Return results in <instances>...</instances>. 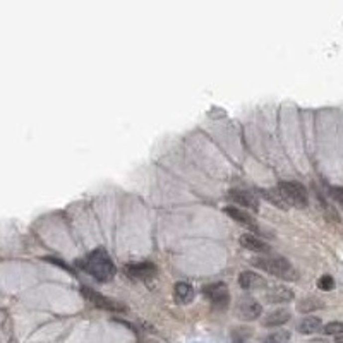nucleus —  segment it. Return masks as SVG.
<instances>
[{"instance_id": "10", "label": "nucleus", "mask_w": 343, "mask_h": 343, "mask_svg": "<svg viewBox=\"0 0 343 343\" xmlns=\"http://www.w3.org/2000/svg\"><path fill=\"white\" fill-rule=\"evenodd\" d=\"M264 297L269 304H285V302H290V300L294 299V292H292L290 288L278 285V287L269 288Z\"/></svg>"}, {"instance_id": "12", "label": "nucleus", "mask_w": 343, "mask_h": 343, "mask_svg": "<svg viewBox=\"0 0 343 343\" xmlns=\"http://www.w3.org/2000/svg\"><path fill=\"white\" fill-rule=\"evenodd\" d=\"M288 319H290V312H288L287 309L273 311V312H269L268 316H264V318H263V326H266V328H278V326H283L285 323H288Z\"/></svg>"}, {"instance_id": "8", "label": "nucleus", "mask_w": 343, "mask_h": 343, "mask_svg": "<svg viewBox=\"0 0 343 343\" xmlns=\"http://www.w3.org/2000/svg\"><path fill=\"white\" fill-rule=\"evenodd\" d=\"M229 199L230 201H233L235 204H238V206H244L245 210H250L252 213H257V210H259V201H257V198L252 194V192L230 191Z\"/></svg>"}, {"instance_id": "5", "label": "nucleus", "mask_w": 343, "mask_h": 343, "mask_svg": "<svg viewBox=\"0 0 343 343\" xmlns=\"http://www.w3.org/2000/svg\"><path fill=\"white\" fill-rule=\"evenodd\" d=\"M81 294L86 297L88 302H91L95 307H98V309L110 311V312H125V306H122V304L115 302V300L109 299V297L98 294V292L91 290L90 287H83V288H81Z\"/></svg>"}, {"instance_id": "17", "label": "nucleus", "mask_w": 343, "mask_h": 343, "mask_svg": "<svg viewBox=\"0 0 343 343\" xmlns=\"http://www.w3.org/2000/svg\"><path fill=\"white\" fill-rule=\"evenodd\" d=\"M321 307H323V300L316 299V297H309V299H304L297 306V311L302 312V314H309V312H314L316 309H321Z\"/></svg>"}, {"instance_id": "9", "label": "nucleus", "mask_w": 343, "mask_h": 343, "mask_svg": "<svg viewBox=\"0 0 343 343\" xmlns=\"http://www.w3.org/2000/svg\"><path fill=\"white\" fill-rule=\"evenodd\" d=\"M225 213L232 220H235V222L242 223V225L249 227V229H252V230H257L256 220H254L252 215L247 213V210H242V208H237V206H227Z\"/></svg>"}, {"instance_id": "18", "label": "nucleus", "mask_w": 343, "mask_h": 343, "mask_svg": "<svg viewBox=\"0 0 343 343\" xmlns=\"http://www.w3.org/2000/svg\"><path fill=\"white\" fill-rule=\"evenodd\" d=\"M288 340H290V333L283 330H278V331H275V333H269L263 340V343H287Z\"/></svg>"}, {"instance_id": "23", "label": "nucleus", "mask_w": 343, "mask_h": 343, "mask_svg": "<svg viewBox=\"0 0 343 343\" xmlns=\"http://www.w3.org/2000/svg\"><path fill=\"white\" fill-rule=\"evenodd\" d=\"M149 343H155V342H149Z\"/></svg>"}, {"instance_id": "2", "label": "nucleus", "mask_w": 343, "mask_h": 343, "mask_svg": "<svg viewBox=\"0 0 343 343\" xmlns=\"http://www.w3.org/2000/svg\"><path fill=\"white\" fill-rule=\"evenodd\" d=\"M252 264L256 268L269 273V275L276 276V278L287 281H295L299 278L297 269L283 257H256V259H252Z\"/></svg>"}, {"instance_id": "20", "label": "nucleus", "mask_w": 343, "mask_h": 343, "mask_svg": "<svg viewBox=\"0 0 343 343\" xmlns=\"http://www.w3.org/2000/svg\"><path fill=\"white\" fill-rule=\"evenodd\" d=\"M318 288H319V290H323V292L333 290V288H335V280H333V276L323 275L321 278H319V281H318Z\"/></svg>"}, {"instance_id": "22", "label": "nucleus", "mask_w": 343, "mask_h": 343, "mask_svg": "<svg viewBox=\"0 0 343 343\" xmlns=\"http://www.w3.org/2000/svg\"><path fill=\"white\" fill-rule=\"evenodd\" d=\"M337 343H343V335L342 337H337Z\"/></svg>"}, {"instance_id": "3", "label": "nucleus", "mask_w": 343, "mask_h": 343, "mask_svg": "<svg viewBox=\"0 0 343 343\" xmlns=\"http://www.w3.org/2000/svg\"><path fill=\"white\" fill-rule=\"evenodd\" d=\"M278 191H280V194L283 196L285 201L288 203V206L299 208V210H304V208L309 206V196H307L306 187L300 182L285 180V182L278 184Z\"/></svg>"}, {"instance_id": "13", "label": "nucleus", "mask_w": 343, "mask_h": 343, "mask_svg": "<svg viewBox=\"0 0 343 343\" xmlns=\"http://www.w3.org/2000/svg\"><path fill=\"white\" fill-rule=\"evenodd\" d=\"M238 242H240L242 247H245L249 250H256V252H268L269 250L266 242H263L261 238L254 237V235H250V233H244L238 238Z\"/></svg>"}, {"instance_id": "4", "label": "nucleus", "mask_w": 343, "mask_h": 343, "mask_svg": "<svg viewBox=\"0 0 343 343\" xmlns=\"http://www.w3.org/2000/svg\"><path fill=\"white\" fill-rule=\"evenodd\" d=\"M203 294L208 297L211 306L220 311H225L230 306V292L225 283H210L203 288Z\"/></svg>"}, {"instance_id": "16", "label": "nucleus", "mask_w": 343, "mask_h": 343, "mask_svg": "<svg viewBox=\"0 0 343 343\" xmlns=\"http://www.w3.org/2000/svg\"><path fill=\"white\" fill-rule=\"evenodd\" d=\"M259 194L263 196V198L266 199V201H269L271 204H275L276 208H280V210H288V203L283 199V196L280 194L278 189H261Z\"/></svg>"}, {"instance_id": "14", "label": "nucleus", "mask_w": 343, "mask_h": 343, "mask_svg": "<svg viewBox=\"0 0 343 343\" xmlns=\"http://www.w3.org/2000/svg\"><path fill=\"white\" fill-rule=\"evenodd\" d=\"M173 295L179 304H189L194 297V288L186 281H177L175 287H173Z\"/></svg>"}, {"instance_id": "7", "label": "nucleus", "mask_w": 343, "mask_h": 343, "mask_svg": "<svg viewBox=\"0 0 343 343\" xmlns=\"http://www.w3.org/2000/svg\"><path fill=\"white\" fill-rule=\"evenodd\" d=\"M124 271L132 280H149L156 275V266L149 263V261H142V263L125 264Z\"/></svg>"}, {"instance_id": "1", "label": "nucleus", "mask_w": 343, "mask_h": 343, "mask_svg": "<svg viewBox=\"0 0 343 343\" xmlns=\"http://www.w3.org/2000/svg\"><path fill=\"white\" fill-rule=\"evenodd\" d=\"M78 266L86 273H90L95 280L102 281V283L114 280L115 273H117V268H115L114 261H112V257L105 249L93 250L86 259H79Z\"/></svg>"}, {"instance_id": "15", "label": "nucleus", "mask_w": 343, "mask_h": 343, "mask_svg": "<svg viewBox=\"0 0 343 343\" xmlns=\"http://www.w3.org/2000/svg\"><path fill=\"white\" fill-rule=\"evenodd\" d=\"M323 326L321 319L316 318V316H307V318H304L302 321L297 325V331L302 335H312L316 333V331H319Z\"/></svg>"}, {"instance_id": "21", "label": "nucleus", "mask_w": 343, "mask_h": 343, "mask_svg": "<svg viewBox=\"0 0 343 343\" xmlns=\"http://www.w3.org/2000/svg\"><path fill=\"white\" fill-rule=\"evenodd\" d=\"M330 196L335 199V203H338L343 208V187H340V186L330 187Z\"/></svg>"}, {"instance_id": "6", "label": "nucleus", "mask_w": 343, "mask_h": 343, "mask_svg": "<svg viewBox=\"0 0 343 343\" xmlns=\"http://www.w3.org/2000/svg\"><path fill=\"white\" fill-rule=\"evenodd\" d=\"M263 314V307L252 297H242L237 304V316L242 321H256Z\"/></svg>"}, {"instance_id": "11", "label": "nucleus", "mask_w": 343, "mask_h": 343, "mask_svg": "<svg viewBox=\"0 0 343 343\" xmlns=\"http://www.w3.org/2000/svg\"><path fill=\"white\" fill-rule=\"evenodd\" d=\"M238 285L244 290H254V288H261L264 285V278L254 271H242L238 275Z\"/></svg>"}, {"instance_id": "19", "label": "nucleus", "mask_w": 343, "mask_h": 343, "mask_svg": "<svg viewBox=\"0 0 343 343\" xmlns=\"http://www.w3.org/2000/svg\"><path fill=\"white\" fill-rule=\"evenodd\" d=\"M325 335H331V337H342L343 335V323L342 321H331L323 328Z\"/></svg>"}]
</instances>
